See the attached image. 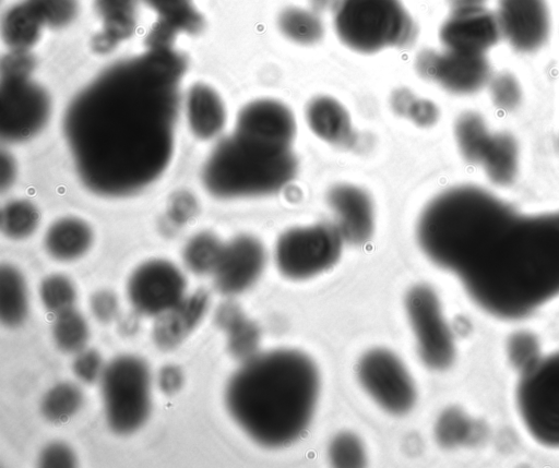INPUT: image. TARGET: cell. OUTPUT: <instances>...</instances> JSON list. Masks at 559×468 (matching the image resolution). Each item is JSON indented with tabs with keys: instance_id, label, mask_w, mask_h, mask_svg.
Wrapping results in <instances>:
<instances>
[{
	"instance_id": "cell-1",
	"label": "cell",
	"mask_w": 559,
	"mask_h": 468,
	"mask_svg": "<svg viewBox=\"0 0 559 468\" xmlns=\"http://www.w3.org/2000/svg\"><path fill=\"white\" fill-rule=\"evenodd\" d=\"M417 240L492 316L521 319L559 297V209L524 211L492 189L463 183L426 205Z\"/></svg>"
},
{
	"instance_id": "cell-2",
	"label": "cell",
	"mask_w": 559,
	"mask_h": 468,
	"mask_svg": "<svg viewBox=\"0 0 559 468\" xmlns=\"http://www.w3.org/2000/svg\"><path fill=\"white\" fill-rule=\"evenodd\" d=\"M183 57L173 48L105 69L70 101L63 132L82 182L105 196L136 193L174 152Z\"/></svg>"
},
{
	"instance_id": "cell-3",
	"label": "cell",
	"mask_w": 559,
	"mask_h": 468,
	"mask_svg": "<svg viewBox=\"0 0 559 468\" xmlns=\"http://www.w3.org/2000/svg\"><path fill=\"white\" fill-rule=\"evenodd\" d=\"M319 389V372L308 356L277 349L245 360L227 384L226 405L255 442L281 447L307 430Z\"/></svg>"
},
{
	"instance_id": "cell-4",
	"label": "cell",
	"mask_w": 559,
	"mask_h": 468,
	"mask_svg": "<svg viewBox=\"0 0 559 468\" xmlns=\"http://www.w3.org/2000/svg\"><path fill=\"white\" fill-rule=\"evenodd\" d=\"M290 148H277L234 132L212 151L202 169L206 190L222 199L275 193L297 173Z\"/></svg>"
},
{
	"instance_id": "cell-5",
	"label": "cell",
	"mask_w": 559,
	"mask_h": 468,
	"mask_svg": "<svg viewBox=\"0 0 559 468\" xmlns=\"http://www.w3.org/2000/svg\"><path fill=\"white\" fill-rule=\"evenodd\" d=\"M333 23L340 40L361 53L408 47L417 34L400 0H336Z\"/></svg>"
},
{
	"instance_id": "cell-6",
	"label": "cell",
	"mask_w": 559,
	"mask_h": 468,
	"mask_svg": "<svg viewBox=\"0 0 559 468\" xmlns=\"http://www.w3.org/2000/svg\"><path fill=\"white\" fill-rule=\"evenodd\" d=\"M100 389L108 425L118 434L140 429L151 411V374L141 358L123 355L105 365Z\"/></svg>"
},
{
	"instance_id": "cell-7",
	"label": "cell",
	"mask_w": 559,
	"mask_h": 468,
	"mask_svg": "<svg viewBox=\"0 0 559 468\" xmlns=\"http://www.w3.org/2000/svg\"><path fill=\"white\" fill-rule=\"evenodd\" d=\"M515 400L530 435L543 446L559 448V351L522 370Z\"/></svg>"
},
{
	"instance_id": "cell-8",
	"label": "cell",
	"mask_w": 559,
	"mask_h": 468,
	"mask_svg": "<svg viewBox=\"0 0 559 468\" xmlns=\"http://www.w3.org/2000/svg\"><path fill=\"white\" fill-rule=\"evenodd\" d=\"M342 244L336 226L330 224L292 228L277 239L275 262L285 277L307 279L331 268L341 256Z\"/></svg>"
},
{
	"instance_id": "cell-9",
	"label": "cell",
	"mask_w": 559,
	"mask_h": 468,
	"mask_svg": "<svg viewBox=\"0 0 559 468\" xmlns=\"http://www.w3.org/2000/svg\"><path fill=\"white\" fill-rule=\"evenodd\" d=\"M405 308L423 362L431 369L448 368L455 355L454 338L435 290L414 286L406 295Z\"/></svg>"
},
{
	"instance_id": "cell-10",
	"label": "cell",
	"mask_w": 559,
	"mask_h": 468,
	"mask_svg": "<svg viewBox=\"0 0 559 468\" xmlns=\"http://www.w3.org/2000/svg\"><path fill=\"white\" fill-rule=\"evenodd\" d=\"M0 101L1 136L11 142L33 137L50 117V97L31 76L1 77Z\"/></svg>"
},
{
	"instance_id": "cell-11",
	"label": "cell",
	"mask_w": 559,
	"mask_h": 468,
	"mask_svg": "<svg viewBox=\"0 0 559 468\" xmlns=\"http://www.w3.org/2000/svg\"><path fill=\"white\" fill-rule=\"evenodd\" d=\"M357 375L371 398L385 411L403 415L416 401V388L402 361L391 351L373 349L358 362Z\"/></svg>"
},
{
	"instance_id": "cell-12",
	"label": "cell",
	"mask_w": 559,
	"mask_h": 468,
	"mask_svg": "<svg viewBox=\"0 0 559 468\" xmlns=\"http://www.w3.org/2000/svg\"><path fill=\"white\" fill-rule=\"evenodd\" d=\"M450 15L442 23L439 37L444 49L486 55L501 33L496 13L485 7L484 0H450Z\"/></svg>"
},
{
	"instance_id": "cell-13",
	"label": "cell",
	"mask_w": 559,
	"mask_h": 468,
	"mask_svg": "<svg viewBox=\"0 0 559 468\" xmlns=\"http://www.w3.org/2000/svg\"><path fill=\"white\" fill-rule=\"evenodd\" d=\"M418 74L456 95H471L485 87L491 70L486 55H469L444 49H425L415 60Z\"/></svg>"
},
{
	"instance_id": "cell-14",
	"label": "cell",
	"mask_w": 559,
	"mask_h": 468,
	"mask_svg": "<svg viewBox=\"0 0 559 468\" xmlns=\"http://www.w3.org/2000/svg\"><path fill=\"white\" fill-rule=\"evenodd\" d=\"M186 279L181 271L166 260H150L131 274L127 292L141 314L158 316L185 298Z\"/></svg>"
},
{
	"instance_id": "cell-15",
	"label": "cell",
	"mask_w": 559,
	"mask_h": 468,
	"mask_svg": "<svg viewBox=\"0 0 559 468\" xmlns=\"http://www.w3.org/2000/svg\"><path fill=\"white\" fill-rule=\"evenodd\" d=\"M495 13L501 37L518 52H535L547 41L550 13L546 0H498Z\"/></svg>"
},
{
	"instance_id": "cell-16",
	"label": "cell",
	"mask_w": 559,
	"mask_h": 468,
	"mask_svg": "<svg viewBox=\"0 0 559 468\" xmlns=\"http://www.w3.org/2000/svg\"><path fill=\"white\" fill-rule=\"evenodd\" d=\"M266 262L263 244L252 236H238L224 244L214 275L216 289L237 295L250 288L261 276Z\"/></svg>"
},
{
	"instance_id": "cell-17",
	"label": "cell",
	"mask_w": 559,
	"mask_h": 468,
	"mask_svg": "<svg viewBox=\"0 0 559 468\" xmlns=\"http://www.w3.org/2000/svg\"><path fill=\"white\" fill-rule=\"evenodd\" d=\"M235 132L260 143L290 148L296 123L290 109L275 99H257L241 108Z\"/></svg>"
},
{
	"instance_id": "cell-18",
	"label": "cell",
	"mask_w": 559,
	"mask_h": 468,
	"mask_svg": "<svg viewBox=\"0 0 559 468\" xmlns=\"http://www.w3.org/2000/svg\"><path fill=\"white\" fill-rule=\"evenodd\" d=\"M328 203L335 213V226L343 241L360 245L371 238L374 226L373 206L370 196L362 189L352 184L334 185L328 193Z\"/></svg>"
},
{
	"instance_id": "cell-19",
	"label": "cell",
	"mask_w": 559,
	"mask_h": 468,
	"mask_svg": "<svg viewBox=\"0 0 559 468\" xmlns=\"http://www.w3.org/2000/svg\"><path fill=\"white\" fill-rule=\"evenodd\" d=\"M209 302V293L199 289L159 314L153 327L156 346L163 350H170L180 345L201 322Z\"/></svg>"
},
{
	"instance_id": "cell-20",
	"label": "cell",
	"mask_w": 559,
	"mask_h": 468,
	"mask_svg": "<svg viewBox=\"0 0 559 468\" xmlns=\"http://www.w3.org/2000/svg\"><path fill=\"white\" fill-rule=\"evenodd\" d=\"M139 0H95L102 29L92 40L96 52L106 53L119 43L130 38L136 28V5Z\"/></svg>"
},
{
	"instance_id": "cell-21",
	"label": "cell",
	"mask_w": 559,
	"mask_h": 468,
	"mask_svg": "<svg viewBox=\"0 0 559 468\" xmlns=\"http://www.w3.org/2000/svg\"><path fill=\"white\" fill-rule=\"evenodd\" d=\"M478 166L492 185L511 187L521 169V148L515 136L507 131H493Z\"/></svg>"
},
{
	"instance_id": "cell-22",
	"label": "cell",
	"mask_w": 559,
	"mask_h": 468,
	"mask_svg": "<svg viewBox=\"0 0 559 468\" xmlns=\"http://www.w3.org/2000/svg\"><path fill=\"white\" fill-rule=\"evenodd\" d=\"M189 128L200 140H210L221 133L226 121V110L219 95L211 86L197 83L186 98Z\"/></svg>"
},
{
	"instance_id": "cell-23",
	"label": "cell",
	"mask_w": 559,
	"mask_h": 468,
	"mask_svg": "<svg viewBox=\"0 0 559 468\" xmlns=\"http://www.w3.org/2000/svg\"><path fill=\"white\" fill-rule=\"evenodd\" d=\"M306 119L312 132L328 143L345 146L354 140L348 112L332 97L312 98L306 107Z\"/></svg>"
},
{
	"instance_id": "cell-24",
	"label": "cell",
	"mask_w": 559,
	"mask_h": 468,
	"mask_svg": "<svg viewBox=\"0 0 559 468\" xmlns=\"http://www.w3.org/2000/svg\"><path fill=\"white\" fill-rule=\"evenodd\" d=\"M93 231L82 219L63 217L47 229L44 244L50 256L59 261H72L88 251Z\"/></svg>"
},
{
	"instance_id": "cell-25",
	"label": "cell",
	"mask_w": 559,
	"mask_h": 468,
	"mask_svg": "<svg viewBox=\"0 0 559 468\" xmlns=\"http://www.w3.org/2000/svg\"><path fill=\"white\" fill-rule=\"evenodd\" d=\"M216 324L227 333L229 352L243 361L254 356L260 340L257 325L234 302L221 304L215 314Z\"/></svg>"
},
{
	"instance_id": "cell-26",
	"label": "cell",
	"mask_w": 559,
	"mask_h": 468,
	"mask_svg": "<svg viewBox=\"0 0 559 468\" xmlns=\"http://www.w3.org/2000/svg\"><path fill=\"white\" fill-rule=\"evenodd\" d=\"M44 27L40 17L24 0L3 15L1 35L10 50L29 51L39 40Z\"/></svg>"
},
{
	"instance_id": "cell-27",
	"label": "cell",
	"mask_w": 559,
	"mask_h": 468,
	"mask_svg": "<svg viewBox=\"0 0 559 468\" xmlns=\"http://www.w3.org/2000/svg\"><path fill=\"white\" fill-rule=\"evenodd\" d=\"M28 311L25 279L14 266L2 264L0 269V319L7 326L20 325Z\"/></svg>"
},
{
	"instance_id": "cell-28",
	"label": "cell",
	"mask_w": 559,
	"mask_h": 468,
	"mask_svg": "<svg viewBox=\"0 0 559 468\" xmlns=\"http://www.w3.org/2000/svg\"><path fill=\"white\" fill-rule=\"evenodd\" d=\"M492 132L485 118L476 111H465L456 118L454 139L465 161L479 164Z\"/></svg>"
},
{
	"instance_id": "cell-29",
	"label": "cell",
	"mask_w": 559,
	"mask_h": 468,
	"mask_svg": "<svg viewBox=\"0 0 559 468\" xmlns=\"http://www.w3.org/2000/svg\"><path fill=\"white\" fill-rule=\"evenodd\" d=\"M277 26L286 38L300 45L316 44L324 34L320 17L312 11L297 7L283 10L277 17Z\"/></svg>"
},
{
	"instance_id": "cell-30",
	"label": "cell",
	"mask_w": 559,
	"mask_h": 468,
	"mask_svg": "<svg viewBox=\"0 0 559 468\" xmlns=\"http://www.w3.org/2000/svg\"><path fill=\"white\" fill-rule=\"evenodd\" d=\"M224 244L207 231L194 235L185 245L186 266L198 275L213 273L219 261Z\"/></svg>"
},
{
	"instance_id": "cell-31",
	"label": "cell",
	"mask_w": 559,
	"mask_h": 468,
	"mask_svg": "<svg viewBox=\"0 0 559 468\" xmlns=\"http://www.w3.org/2000/svg\"><path fill=\"white\" fill-rule=\"evenodd\" d=\"M83 401L79 386L69 382L58 383L45 394L41 412L51 422H64L81 409Z\"/></svg>"
},
{
	"instance_id": "cell-32",
	"label": "cell",
	"mask_w": 559,
	"mask_h": 468,
	"mask_svg": "<svg viewBox=\"0 0 559 468\" xmlns=\"http://www.w3.org/2000/svg\"><path fill=\"white\" fill-rule=\"evenodd\" d=\"M52 336L62 351L79 352L87 341L88 326L83 315L72 308L56 314Z\"/></svg>"
},
{
	"instance_id": "cell-33",
	"label": "cell",
	"mask_w": 559,
	"mask_h": 468,
	"mask_svg": "<svg viewBox=\"0 0 559 468\" xmlns=\"http://www.w3.org/2000/svg\"><path fill=\"white\" fill-rule=\"evenodd\" d=\"M39 213L36 206L26 200L8 203L1 213V230L11 239H24L37 228Z\"/></svg>"
},
{
	"instance_id": "cell-34",
	"label": "cell",
	"mask_w": 559,
	"mask_h": 468,
	"mask_svg": "<svg viewBox=\"0 0 559 468\" xmlns=\"http://www.w3.org/2000/svg\"><path fill=\"white\" fill-rule=\"evenodd\" d=\"M391 106L397 115L409 118L420 127H430L439 118V110L433 103L417 98L407 88H399L392 93Z\"/></svg>"
},
{
	"instance_id": "cell-35",
	"label": "cell",
	"mask_w": 559,
	"mask_h": 468,
	"mask_svg": "<svg viewBox=\"0 0 559 468\" xmlns=\"http://www.w3.org/2000/svg\"><path fill=\"white\" fill-rule=\"evenodd\" d=\"M39 296L46 310L58 314L73 308L76 291L68 277L53 274L43 279L39 287Z\"/></svg>"
},
{
	"instance_id": "cell-36",
	"label": "cell",
	"mask_w": 559,
	"mask_h": 468,
	"mask_svg": "<svg viewBox=\"0 0 559 468\" xmlns=\"http://www.w3.org/2000/svg\"><path fill=\"white\" fill-rule=\"evenodd\" d=\"M37 13L45 27L63 28L79 13L78 0H25Z\"/></svg>"
},
{
	"instance_id": "cell-37",
	"label": "cell",
	"mask_w": 559,
	"mask_h": 468,
	"mask_svg": "<svg viewBox=\"0 0 559 468\" xmlns=\"http://www.w3.org/2000/svg\"><path fill=\"white\" fill-rule=\"evenodd\" d=\"M329 458L335 467L357 468L365 465L366 453L361 441L356 435L343 432L331 441Z\"/></svg>"
},
{
	"instance_id": "cell-38",
	"label": "cell",
	"mask_w": 559,
	"mask_h": 468,
	"mask_svg": "<svg viewBox=\"0 0 559 468\" xmlns=\"http://www.w3.org/2000/svg\"><path fill=\"white\" fill-rule=\"evenodd\" d=\"M487 86L493 105L504 111L516 109L522 101V87L518 79L509 72L491 75Z\"/></svg>"
},
{
	"instance_id": "cell-39",
	"label": "cell",
	"mask_w": 559,
	"mask_h": 468,
	"mask_svg": "<svg viewBox=\"0 0 559 468\" xmlns=\"http://www.w3.org/2000/svg\"><path fill=\"white\" fill-rule=\"evenodd\" d=\"M469 423L463 412L456 409L444 411L437 420L435 434L437 441L443 446H456L466 439Z\"/></svg>"
},
{
	"instance_id": "cell-40",
	"label": "cell",
	"mask_w": 559,
	"mask_h": 468,
	"mask_svg": "<svg viewBox=\"0 0 559 468\" xmlns=\"http://www.w3.org/2000/svg\"><path fill=\"white\" fill-rule=\"evenodd\" d=\"M104 368L100 355L94 349H82L72 363L74 374L84 383L100 379Z\"/></svg>"
},
{
	"instance_id": "cell-41",
	"label": "cell",
	"mask_w": 559,
	"mask_h": 468,
	"mask_svg": "<svg viewBox=\"0 0 559 468\" xmlns=\"http://www.w3.org/2000/svg\"><path fill=\"white\" fill-rule=\"evenodd\" d=\"M35 60L29 51L10 50L1 61V77L31 76Z\"/></svg>"
},
{
	"instance_id": "cell-42",
	"label": "cell",
	"mask_w": 559,
	"mask_h": 468,
	"mask_svg": "<svg viewBox=\"0 0 559 468\" xmlns=\"http://www.w3.org/2000/svg\"><path fill=\"white\" fill-rule=\"evenodd\" d=\"M509 352L511 360L523 370L538 358L537 341L530 334H516L510 340Z\"/></svg>"
},
{
	"instance_id": "cell-43",
	"label": "cell",
	"mask_w": 559,
	"mask_h": 468,
	"mask_svg": "<svg viewBox=\"0 0 559 468\" xmlns=\"http://www.w3.org/2000/svg\"><path fill=\"white\" fill-rule=\"evenodd\" d=\"M75 461L72 449L61 442L50 443L39 456V465L48 468L73 467Z\"/></svg>"
},
{
	"instance_id": "cell-44",
	"label": "cell",
	"mask_w": 559,
	"mask_h": 468,
	"mask_svg": "<svg viewBox=\"0 0 559 468\" xmlns=\"http://www.w3.org/2000/svg\"><path fill=\"white\" fill-rule=\"evenodd\" d=\"M197 211L198 204L193 195L182 191L171 199L168 215L174 223L182 225L193 218Z\"/></svg>"
},
{
	"instance_id": "cell-45",
	"label": "cell",
	"mask_w": 559,
	"mask_h": 468,
	"mask_svg": "<svg viewBox=\"0 0 559 468\" xmlns=\"http://www.w3.org/2000/svg\"><path fill=\"white\" fill-rule=\"evenodd\" d=\"M91 310L99 322H110L118 312V301L116 296L108 290L95 292L91 298Z\"/></svg>"
},
{
	"instance_id": "cell-46",
	"label": "cell",
	"mask_w": 559,
	"mask_h": 468,
	"mask_svg": "<svg viewBox=\"0 0 559 468\" xmlns=\"http://www.w3.org/2000/svg\"><path fill=\"white\" fill-rule=\"evenodd\" d=\"M158 386L164 394H176L183 384V374L176 365L163 367L157 376Z\"/></svg>"
},
{
	"instance_id": "cell-47",
	"label": "cell",
	"mask_w": 559,
	"mask_h": 468,
	"mask_svg": "<svg viewBox=\"0 0 559 468\" xmlns=\"http://www.w3.org/2000/svg\"><path fill=\"white\" fill-rule=\"evenodd\" d=\"M157 15L193 7L191 0H143Z\"/></svg>"
},
{
	"instance_id": "cell-48",
	"label": "cell",
	"mask_w": 559,
	"mask_h": 468,
	"mask_svg": "<svg viewBox=\"0 0 559 468\" xmlns=\"http://www.w3.org/2000/svg\"><path fill=\"white\" fill-rule=\"evenodd\" d=\"M15 177V164L11 155L2 153L1 156V188L5 190Z\"/></svg>"
},
{
	"instance_id": "cell-49",
	"label": "cell",
	"mask_w": 559,
	"mask_h": 468,
	"mask_svg": "<svg viewBox=\"0 0 559 468\" xmlns=\"http://www.w3.org/2000/svg\"><path fill=\"white\" fill-rule=\"evenodd\" d=\"M317 9H323L330 7L331 3H335L333 0H310Z\"/></svg>"
}]
</instances>
